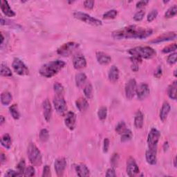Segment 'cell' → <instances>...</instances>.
Listing matches in <instances>:
<instances>
[{"mask_svg": "<svg viewBox=\"0 0 177 177\" xmlns=\"http://www.w3.org/2000/svg\"><path fill=\"white\" fill-rule=\"evenodd\" d=\"M153 33L151 29L143 28L136 25H130L112 32V38L115 39H139L148 38Z\"/></svg>", "mask_w": 177, "mask_h": 177, "instance_id": "cell-1", "label": "cell"}, {"mask_svg": "<svg viewBox=\"0 0 177 177\" xmlns=\"http://www.w3.org/2000/svg\"><path fill=\"white\" fill-rule=\"evenodd\" d=\"M66 65L65 62L61 60H56L43 65L39 70V73L42 77L51 78L61 71Z\"/></svg>", "mask_w": 177, "mask_h": 177, "instance_id": "cell-2", "label": "cell"}, {"mask_svg": "<svg viewBox=\"0 0 177 177\" xmlns=\"http://www.w3.org/2000/svg\"><path fill=\"white\" fill-rule=\"evenodd\" d=\"M128 53L131 56H137L141 59H152L156 55V52L150 46H136L129 49Z\"/></svg>", "mask_w": 177, "mask_h": 177, "instance_id": "cell-3", "label": "cell"}, {"mask_svg": "<svg viewBox=\"0 0 177 177\" xmlns=\"http://www.w3.org/2000/svg\"><path fill=\"white\" fill-rule=\"evenodd\" d=\"M27 154L29 161L33 165L39 166L42 164V154L35 143H30L27 149Z\"/></svg>", "mask_w": 177, "mask_h": 177, "instance_id": "cell-4", "label": "cell"}, {"mask_svg": "<svg viewBox=\"0 0 177 177\" xmlns=\"http://www.w3.org/2000/svg\"><path fill=\"white\" fill-rule=\"evenodd\" d=\"M73 15L75 19H78V20H81L89 25L94 26H100L102 24L101 20L93 18V17L87 14V13L76 11L73 13Z\"/></svg>", "mask_w": 177, "mask_h": 177, "instance_id": "cell-5", "label": "cell"}, {"mask_svg": "<svg viewBox=\"0 0 177 177\" xmlns=\"http://www.w3.org/2000/svg\"><path fill=\"white\" fill-rule=\"evenodd\" d=\"M79 46L80 44L78 43L74 42H69L65 43V44H63L58 49V50H57V53L63 57L69 56L79 47Z\"/></svg>", "mask_w": 177, "mask_h": 177, "instance_id": "cell-6", "label": "cell"}, {"mask_svg": "<svg viewBox=\"0 0 177 177\" xmlns=\"http://www.w3.org/2000/svg\"><path fill=\"white\" fill-rule=\"evenodd\" d=\"M53 102L57 113L60 116L65 115L67 111V105H66V102L64 98V96L56 95L53 98Z\"/></svg>", "mask_w": 177, "mask_h": 177, "instance_id": "cell-7", "label": "cell"}, {"mask_svg": "<svg viewBox=\"0 0 177 177\" xmlns=\"http://www.w3.org/2000/svg\"><path fill=\"white\" fill-rule=\"evenodd\" d=\"M12 67L14 71L19 75H29V69H28L24 62L22 61L20 59L15 58L12 63Z\"/></svg>", "mask_w": 177, "mask_h": 177, "instance_id": "cell-8", "label": "cell"}, {"mask_svg": "<svg viewBox=\"0 0 177 177\" xmlns=\"http://www.w3.org/2000/svg\"><path fill=\"white\" fill-rule=\"evenodd\" d=\"M161 133L156 128H152L148 133V143L149 148H157V145L159 141Z\"/></svg>", "mask_w": 177, "mask_h": 177, "instance_id": "cell-9", "label": "cell"}, {"mask_svg": "<svg viewBox=\"0 0 177 177\" xmlns=\"http://www.w3.org/2000/svg\"><path fill=\"white\" fill-rule=\"evenodd\" d=\"M137 83L135 79H130L126 83L125 87V92L126 98L128 100H132L136 94Z\"/></svg>", "mask_w": 177, "mask_h": 177, "instance_id": "cell-10", "label": "cell"}, {"mask_svg": "<svg viewBox=\"0 0 177 177\" xmlns=\"http://www.w3.org/2000/svg\"><path fill=\"white\" fill-rule=\"evenodd\" d=\"M139 168L133 157H129L127 161V174L129 176H135L139 173Z\"/></svg>", "mask_w": 177, "mask_h": 177, "instance_id": "cell-11", "label": "cell"}, {"mask_svg": "<svg viewBox=\"0 0 177 177\" xmlns=\"http://www.w3.org/2000/svg\"><path fill=\"white\" fill-rule=\"evenodd\" d=\"M176 38V33L175 32H169L165 33L163 34L159 35L157 38L153 39L152 40L150 41V43L152 44H159V43L171 41Z\"/></svg>", "mask_w": 177, "mask_h": 177, "instance_id": "cell-12", "label": "cell"}, {"mask_svg": "<svg viewBox=\"0 0 177 177\" xmlns=\"http://www.w3.org/2000/svg\"><path fill=\"white\" fill-rule=\"evenodd\" d=\"M150 93L149 86L146 83H141L138 86H137L136 94L139 100L143 101L148 97Z\"/></svg>", "mask_w": 177, "mask_h": 177, "instance_id": "cell-13", "label": "cell"}, {"mask_svg": "<svg viewBox=\"0 0 177 177\" xmlns=\"http://www.w3.org/2000/svg\"><path fill=\"white\" fill-rule=\"evenodd\" d=\"M55 170L58 176H62L64 175L66 167V161L65 158L61 157L55 160Z\"/></svg>", "mask_w": 177, "mask_h": 177, "instance_id": "cell-14", "label": "cell"}, {"mask_svg": "<svg viewBox=\"0 0 177 177\" xmlns=\"http://www.w3.org/2000/svg\"><path fill=\"white\" fill-rule=\"evenodd\" d=\"M145 159L149 165H156L157 163V148H149L145 153Z\"/></svg>", "mask_w": 177, "mask_h": 177, "instance_id": "cell-15", "label": "cell"}, {"mask_svg": "<svg viewBox=\"0 0 177 177\" xmlns=\"http://www.w3.org/2000/svg\"><path fill=\"white\" fill-rule=\"evenodd\" d=\"M65 123L66 128L70 130H73L75 128L76 115L74 112H69L66 113L65 119Z\"/></svg>", "mask_w": 177, "mask_h": 177, "instance_id": "cell-16", "label": "cell"}, {"mask_svg": "<svg viewBox=\"0 0 177 177\" xmlns=\"http://www.w3.org/2000/svg\"><path fill=\"white\" fill-rule=\"evenodd\" d=\"M73 65L75 69H82L86 66V60L85 56L82 54L75 55L73 57Z\"/></svg>", "mask_w": 177, "mask_h": 177, "instance_id": "cell-17", "label": "cell"}, {"mask_svg": "<svg viewBox=\"0 0 177 177\" xmlns=\"http://www.w3.org/2000/svg\"><path fill=\"white\" fill-rule=\"evenodd\" d=\"M43 107V114H44V118L46 122H49L51 121L52 116V107L49 99L44 100L42 104Z\"/></svg>", "mask_w": 177, "mask_h": 177, "instance_id": "cell-18", "label": "cell"}, {"mask_svg": "<svg viewBox=\"0 0 177 177\" xmlns=\"http://www.w3.org/2000/svg\"><path fill=\"white\" fill-rule=\"evenodd\" d=\"M96 55L97 61L101 65H107L112 62L111 56L105 52L98 51L96 52Z\"/></svg>", "mask_w": 177, "mask_h": 177, "instance_id": "cell-19", "label": "cell"}, {"mask_svg": "<svg viewBox=\"0 0 177 177\" xmlns=\"http://www.w3.org/2000/svg\"><path fill=\"white\" fill-rule=\"evenodd\" d=\"M119 69L116 66L113 65L111 66V68L109 69V71L108 73V78L109 81L115 83L118 81L119 79Z\"/></svg>", "mask_w": 177, "mask_h": 177, "instance_id": "cell-20", "label": "cell"}, {"mask_svg": "<svg viewBox=\"0 0 177 177\" xmlns=\"http://www.w3.org/2000/svg\"><path fill=\"white\" fill-rule=\"evenodd\" d=\"M1 10L4 14L10 18L15 16V13L13 11V10L11 8V6L8 4L7 1L5 0H2L1 1Z\"/></svg>", "mask_w": 177, "mask_h": 177, "instance_id": "cell-21", "label": "cell"}, {"mask_svg": "<svg viewBox=\"0 0 177 177\" xmlns=\"http://www.w3.org/2000/svg\"><path fill=\"white\" fill-rule=\"evenodd\" d=\"M75 169L77 175L80 177L89 176L90 174L89 168L86 167V165L83 164V163H80V164L76 165L75 167Z\"/></svg>", "mask_w": 177, "mask_h": 177, "instance_id": "cell-22", "label": "cell"}, {"mask_svg": "<svg viewBox=\"0 0 177 177\" xmlns=\"http://www.w3.org/2000/svg\"><path fill=\"white\" fill-rule=\"evenodd\" d=\"M171 109V107L168 102H165L162 105V107L160 111V119L162 122H164L168 116L169 113Z\"/></svg>", "mask_w": 177, "mask_h": 177, "instance_id": "cell-23", "label": "cell"}, {"mask_svg": "<svg viewBox=\"0 0 177 177\" xmlns=\"http://www.w3.org/2000/svg\"><path fill=\"white\" fill-rule=\"evenodd\" d=\"M76 107L80 112H85L89 108V102L85 98L81 97L75 101Z\"/></svg>", "mask_w": 177, "mask_h": 177, "instance_id": "cell-24", "label": "cell"}, {"mask_svg": "<svg viewBox=\"0 0 177 177\" xmlns=\"http://www.w3.org/2000/svg\"><path fill=\"white\" fill-rule=\"evenodd\" d=\"M144 123V116L141 111L138 110L134 117V126L136 129H141Z\"/></svg>", "mask_w": 177, "mask_h": 177, "instance_id": "cell-25", "label": "cell"}, {"mask_svg": "<svg viewBox=\"0 0 177 177\" xmlns=\"http://www.w3.org/2000/svg\"><path fill=\"white\" fill-rule=\"evenodd\" d=\"M176 89H177V81H174L171 85H169L168 88V95L169 98L174 101L176 100Z\"/></svg>", "mask_w": 177, "mask_h": 177, "instance_id": "cell-26", "label": "cell"}, {"mask_svg": "<svg viewBox=\"0 0 177 177\" xmlns=\"http://www.w3.org/2000/svg\"><path fill=\"white\" fill-rule=\"evenodd\" d=\"M1 145L4 147V148L9 149L11 148L12 145V140L11 137L10 136L8 133H5L3 135L1 138Z\"/></svg>", "mask_w": 177, "mask_h": 177, "instance_id": "cell-27", "label": "cell"}, {"mask_svg": "<svg viewBox=\"0 0 177 177\" xmlns=\"http://www.w3.org/2000/svg\"><path fill=\"white\" fill-rule=\"evenodd\" d=\"M13 100V96L8 91H4L1 94V102L3 105L7 106L10 105Z\"/></svg>", "mask_w": 177, "mask_h": 177, "instance_id": "cell-28", "label": "cell"}, {"mask_svg": "<svg viewBox=\"0 0 177 177\" xmlns=\"http://www.w3.org/2000/svg\"><path fill=\"white\" fill-rule=\"evenodd\" d=\"M75 85L78 87H81L85 84L86 81V75L84 73H79L75 75Z\"/></svg>", "mask_w": 177, "mask_h": 177, "instance_id": "cell-29", "label": "cell"}, {"mask_svg": "<svg viewBox=\"0 0 177 177\" xmlns=\"http://www.w3.org/2000/svg\"><path fill=\"white\" fill-rule=\"evenodd\" d=\"M9 112L11 113V116L15 120H18L20 117V113H19V109H18V106L16 104H13L9 107Z\"/></svg>", "mask_w": 177, "mask_h": 177, "instance_id": "cell-30", "label": "cell"}, {"mask_svg": "<svg viewBox=\"0 0 177 177\" xmlns=\"http://www.w3.org/2000/svg\"><path fill=\"white\" fill-rule=\"evenodd\" d=\"M0 75L2 77H11L13 73L11 69L4 64L1 65V69H0Z\"/></svg>", "mask_w": 177, "mask_h": 177, "instance_id": "cell-31", "label": "cell"}, {"mask_svg": "<svg viewBox=\"0 0 177 177\" xmlns=\"http://www.w3.org/2000/svg\"><path fill=\"white\" fill-rule=\"evenodd\" d=\"M177 13V6L176 5H173L167 10V11L165 13V18H171L174 17Z\"/></svg>", "mask_w": 177, "mask_h": 177, "instance_id": "cell-32", "label": "cell"}, {"mask_svg": "<svg viewBox=\"0 0 177 177\" xmlns=\"http://www.w3.org/2000/svg\"><path fill=\"white\" fill-rule=\"evenodd\" d=\"M133 137V133L130 129H127L125 131L121 134V141L122 143H125L130 141Z\"/></svg>", "mask_w": 177, "mask_h": 177, "instance_id": "cell-33", "label": "cell"}, {"mask_svg": "<svg viewBox=\"0 0 177 177\" xmlns=\"http://www.w3.org/2000/svg\"><path fill=\"white\" fill-rule=\"evenodd\" d=\"M84 93L87 99H91L93 98V86L91 83H87L85 86Z\"/></svg>", "mask_w": 177, "mask_h": 177, "instance_id": "cell-34", "label": "cell"}, {"mask_svg": "<svg viewBox=\"0 0 177 177\" xmlns=\"http://www.w3.org/2000/svg\"><path fill=\"white\" fill-rule=\"evenodd\" d=\"M53 89L54 91L56 93V95L58 96H64L65 93V88L62 86V84L59 82H56L53 85Z\"/></svg>", "mask_w": 177, "mask_h": 177, "instance_id": "cell-35", "label": "cell"}, {"mask_svg": "<svg viewBox=\"0 0 177 177\" xmlns=\"http://www.w3.org/2000/svg\"><path fill=\"white\" fill-rule=\"evenodd\" d=\"M117 15H118V11L115 9L109 10L107 12H106L104 15H103L102 18L105 19H113L116 18Z\"/></svg>", "mask_w": 177, "mask_h": 177, "instance_id": "cell-36", "label": "cell"}, {"mask_svg": "<svg viewBox=\"0 0 177 177\" xmlns=\"http://www.w3.org/2000/svg\"><path fill=\"white\" fill-rule=\"evenodd\" d=\"M98 118L102 121H104L107 116V108L106 107H101L98 112Z\"/></svg>", "mask_w": 177, "mask_h": 177, "instance_id": "cell-37", "label": "cell"}, {"mask_svg": "<svg viewBox=\"0 0 177 177\" xmlns=\"http://www.w3.org/2000/svg\"><path fill=\"white\" fill-rule=\"evenodd\" d=\"M39 140L42 143H45L49 140V132L46 129H42L40 130L39 132Z\"/></svg>", "mask_w": 177, "mask_h": 177, "instance_id": "cell-38", "label": "cell"}, {"mask_svg": "<svg viewBox=\"0 0 177 177\" xmlns=\"http://www.w3.org/2000/svg\"><path fill=\"white\" fill-rule=\"evenodd\" d=\"M128 128H127V127H126L125 122L124 121H121V122H119L116 126L115 130H116V132L118 133V134L121 135Z\"/></svg>", "mask_w": 177, "mask_h": 177, "instance_id": "cell-39", "label": "cell"}, {"mask_svg": "<svg viewBox=\"0 0 177 177\" xmlns=\"http://www.w3.org/2000/svg\"><path fill=\"white\" fill-rule=\"evenodd\" d=\"M16 168H17V169H18V171L19 172H20L22 176H24V171H25V169H26V162H25V160L24 159H21L20 161H19L18 163V165H17Z\"/></svg>", "mask_w": 177, "mask_h": 177, "instance_id": "cell-40", "label": "cell"}, {"mask_svg": "<svg viewBox=\"0 0 177 177\" xmlns=\"http://www.w3.org/2000/svg\"><path fill=\"white\" fill-rule=\"evenodd\" d=\"M176 43H174V44H169L168 46H166L165 47H164L162 50L163 53H172L175 52L176 50Z\"/></svg>", "mask_w": 177, "mask_h": 177, "instance_id": "cell-41", "label": "cell"}, {"mask_svg": "<svg viewBox=\"0 0 177 177\" xmlns=\"http://www.w3.org/2000/svg\"><path fill=\"white\" fill-rule=\"evenodd\" d=\"M35 174V169L33 166L30 165L28 166V168H26L24 173V176H33Z\"/></svg>", "mask_w": 177, "mask_h": 177, "instance_id": "cell-42", "label": "cell"}, {"mask_svg": "<svg viewBox=\"0 0 177 177\" xmlns=\"http://www.w3.org/2000/svg\"><path fill=\"white\" fill-rule=\"evenodd\" d=\"M158 11L156 9H153L151 11L149 14L148 15V17H147V20H148L149 22H151L152 21L154 20V19L156 18L157 15H158Z\"/></svg>", "mask_w": 177, "mask_h": 177, "instance_id": "cell-43", "label": "cell"}, {"mask_svg": "<svg viewBox=\"0 0 177 177\" xmlns=\"http://www.w3.org/2000/svg\"><path fill=\"white\" fill-rule=\"evenodd\" d=\"M22 176L20 172H19L18 171H15V170H13L10 169L7 170V172L5 174L4 176L5 177H16V176Z\"/></svg>", "mask_w": 177, "mask_h": 177, "instance_id": "cell-44", "label": "cell"}, {"mask_svg": "<svg viewBox=\"0 0 177 177\" xmlns=\"http://www.w3.org/2000/svg\"><path fill=\"white\" fill-rule=\"evenodd\" d=\"M145 14V11H143L141 10V11L136 12L134 14V15H133V18L136 22H140V21H141L143 18H144Z\"/></svg>", "mask_w": 177, "mask_h": 177, "instance_id": "cell-45", "label": "cell"}, {"mask_svg": "<svg viewBox=\"0 0 177 177\" xmlns=\"http://www.w3.org/2000/svg\"><path fill=\"white\" fill-rule=\"evenodd\" d=\"M176 57H177V53L176 52L172 53L171 54L168 55V58H167V62H168V64L170 65L175 64L176 62Z\"/></svg>", "mask_w": 177, "mask_h": 177, "instance_id": "cell-46", "label": "cell"}, {"mask_svg": "<svg viewBox=\"0 0 177 177\" xmlns=\"http://www.w3.org/2000/svg\"><path fill=\"white\" fill-rule=\"evenodd\" d=\"M119 161V156L118 154H113L111 158V165L112 166V168H115L118 166Z\"/></svg>", "mask_w": 177, "mask_h": 177, "instance_id": "cell-47", "label": "cell"}, {"mask_svg": "<svg viewBox=\"0 0 177 177\" xmlns=\"http://www.w3.org/2000/svg\"><path fill=\"white\" fill-rule=\"evenodd\" d=\"M42 177H50L51 176V168L50 166L48 165H44V168H43V172H42Z\"/></svg>", "mask_w": 177, "mask_h": 177, "instance_id": "cell-48", "label": "cell"}, {"mask_svg": "<svg viewBox=\"0 0 177 177\" xmlns=\"http://www.w3.org/2000/svg\"><path fill=\"white\" fill-rule=\"evenodd\" d=\"M109 144H110L109 139L108 138H105L104 139V142H103V152L104 153L108 152L109 148Z\"/></svg>", "mask_w": 177, "mask_h": 177, "instance_id": "cell-49", "label": "cell"}, {"mask_svg": "<svg viewBox=\"0 0 177 177\" xmlns=\"http://www.w3.org/2000/svg\"><path fill=\"white\" fill-rule=\"evenodd\" d=\"M105 176L107 177H116V173L115 172V169L113 168H109L107 170Z\"/></svg>", "mask_w": 177, "mask_h": 177, "instance_id": "cell-50", "label": "cell"}, {"mask_svg": "<svg viewBox=\"0 0 177 177\" xmlns=\"http://www.w3.org/2000/svg\"><path fill=\"white\" fill-rule=\"evenodd\" d=\"M94 1H90V0H86L84 2V6L87 9H93L94 7Z\"/></svg>", "mask_w": 177, "mask_h": 177, "instance_id": "cell-51", "label": "cell"}, {"mask_svg": "<svg viewBox=\"0 0 177 177\" xmlns=\"http://www.w3.org/2000/svg\"><path fill=\"white\" fill-rule=\"evenodd\" d=\"M130 60L132 62L133 64H137L139 65L140 63L142 62L143 59H141V58L137 56H131L130 57Z\"/></svg>", "mask_w": 177, "mask_h": 177, "instance_id": "cell-52", "label": "cell"}, {"mask_svg": "<svg viewBox=\"0 0 177 177\" xmlns=\"http://www.w3.org/2000/svg\"><path fill=\"white\" fill-rule=\"evenodd\" d=\"M162 74H163V71H162L161 66H159L158 67L156 68V69L155 70L154 74V76L156 77V78H160L162 76Z\"/></svg>", "mask_w": 177, "mask_h": 177, "instance_id": "cell-53", "label": "cell"}, {"mask_svg": "<svg viewBox=\"0 0 177 177\" xmlns=\"http://www.w3.org/2000/svg\"><path fill=\"white\" fill-rule=\"evenodd\" d=\"M149 3V1H147V0H144V1H139L136 3V8H141L145 7V6L148 4Z\"/></svg>", "mask_w": 177, "mask_h": 177, "instance_id": "cell-54", "label": "cell"}, {"mask_svg": "<svg viewBox=\"0 0 177 177\" xmlns=\"http://www.w3.org/2000/svg\"><path fill=\"white\" fill-rule=\"evenodd\" d=\"M6 155L4 154V153L2 152L1 153V155H0V162H1V164H4V163L6 162Z\"/></svg>", "mask_w": 177, "mask_h": 177, "instance_id": "cell-55", "label": "cell"}, {"mask_svg": "<svg viewBox=\"0 0 177 177\" xmlns=\"http://www.w3.org/2000/svg\"><path fill=\"white\" fill-rule=\"evenodd\" d=\"M132 70L134 72H137L139 70V65L137 64H132Z\"/></svg>", "mask_w": 177, "mask_h": 177, "instance_id": "cell-56", "label": "cell"}, {"mask_svg": "<svg viewBox=\"0 0 177 177\" xmlns=\"http://www.w3.org/2000/svg\"><path fill=\"white\" fill-rule=\"evenodd\" d=\"M169 149V143L168 141H166L164 143V144H163V149H164V151H167Z\"/></svg>", "mask_w": 177, "mask_h": 177, "instance_id": "cell-57", "label": "cell"}, {"mask_svg": "<svg viewBox=\"0 0 177 177\" xmlns=\"http://www.w3.org/2000/svg\"><path fill=\"white\" fill-rule=\"evenodd\" d=\"M6 122V118L3 116H0V125H2Z\"/></svg>", "mask_w": 177, "mask_h": 177, "instance_id": "cell-58", "label": "cell"}, {"mask_svg": "<svg viewBox=\"0 0 177 177\" xmlns=\"http://www.w3.org/2000/svg\"><path fill=\"white\" fill-rule=\"evenodd\" d=\"M174 168H176V157L175 156L174 159Z\"/></svg>", "mask_w": 177, "mask_h": 177, "instance_id": "cell-59", "label": "cell"}, {"mask_svg": "<svg viewBox=\"0 0 177 177\" xmlns=\"http://www.w3.org/2000/svg\"><path fill=\"white\" fill-rule=\"evenodd\" d=\"M1 35H2V41H1V44H3V42H4V35H3L2 33H1Z\"/></svg>", "mask_w": 177, "mask_h": 177, "instance_id": "cell-60", "label": "cell"}, {"mask_svg": "<svg viewBox=\"0 0 177 177\" xmlns=\"http://www.w3.org/2000/svg\"><path fill=\"white\" fill-rule=\"evenodd\" d=\"M174 77H176V70H174Z\"/></svg>", "mask_w": 177, "mask_h": 177, "instance_id": "cell-61", "label": "cell"}]
</instances>
